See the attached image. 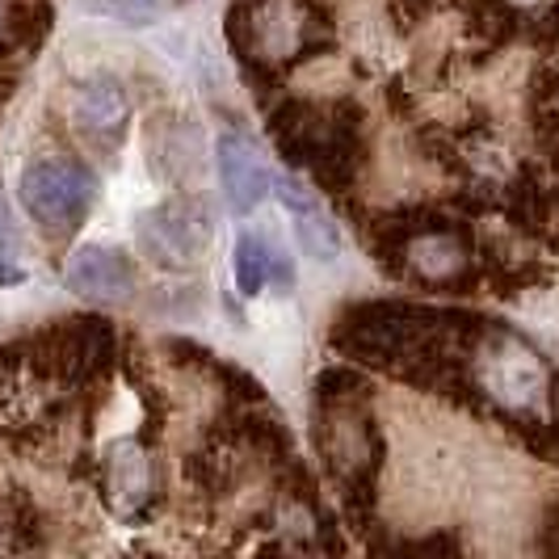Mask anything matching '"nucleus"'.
<instances>
[{"mask_svg": "<svg viewBox=\"0 0 559 559\" xmlns=\"http://www.w3.org/2000/svg\"><path fill=\"white\" fill-rule=\"evenodd\" d=\"M227 38L240 63L257 59V72H265L324 51L333 34L316 0H236Z\"/></svg>", "mask_w": 559, "mask_h": 559, "instance_id": "nucleus-1", "label": "nucleus"}, {"mask_svg": "<svg viewBox=\"0 0 559 559\" xmlns=\"http://www.w3.org/2000/svg\"><path fill=\"white\" fill-rule=\"evenodd\" d=\"M320 450H324L329 472L345 488L349 501H358V497L370 501L374 497V476L383 467V433L366 413V400L324 404Z\"/></svg>", "mask_w": 559, "mask_h": 559, "instance_id": "nucleus-2", "label": "nucleus"}, {"mask_svg": "<svg viewBox=\"0 0 559 559\" xmlns=\"http://www.w3.org/2000/svg\"><path fill=\"white\" fill-rule=\"evenodd\" d=\"M93 194H97V181L76 160H34L17 181L26 215L51 236H72L84 224Z\"/></svg>", "mask_w": 559, "mask_h": 559, "instance_id": "nucleus-3", "label": "nucleus"}, {"mask_svg": "<svg viewBox=\"0 0 559 559\" xmlns=\"http://www.w3.org/2000/svg\"><path fill=\"white\" fill-rule=\"evenodd\" d=\"M140 236V249L165 265V270H190L198 252L206 249L211 240V219L202 211V202H190V198H173L165 206L147 211L135 227Z\"/></svg>", "mask_w": 559, "mask_h": 559, "instance_id": "nucleus-4", "label": "nucleus"}, {"mask_svg": "<svg viewBox=\"0 0 559 559\" xmlns=\"http://www.w3.org/2000/svg\"><path fill=\"white\" fill-rule=\"evenodd\" d=\"M215 165H219V181H224V198L236 215H252L270 190H274V173L261 160L257 143L240 131H224L215 143Z\"/></svg>", "mask_w": 559, "mask_h": 559, "instance_id": "nucleus-5", "label": "nucleus"}, {"mask_svg": "<svg viewBox=\"0 0 559 559\" xmlns=\"http://www.w3.org/2000/svg\"><path fill=\"white\" fill-rule=\"evenodd\" d=\"M68 286L93 304H118L135 290V261L110 245H88L72 257Z\"/></svg>", "mask_w": 559, "mask_h": 559, "instance_id": "nucleus-6", "label": "nucleus"}, {"mask_svg": "<svg viewBox=\"0 0 559 559\" xmlns=\"http://www.w3.org/2000/svg\"><path fill=\"white\" fill-rule=\"evenodd\" d=\"M106 501L127 522H143L152 513V463L131 438L114 442L106 454Z\"/></svg>", "mask_w": 559, "mask_h": 559, "instance_id": "nucleus-7", "label": "nucleus"}, {"mask_svg": "<svg viewBox=\"0 0 559 559\" xmlns=\"http://www.w3.org/2000/svg\"><path fill=\"white\" fill-rule=\"evenodd\" d=\"M274 194L282 198V206H286V215H290V224H295L299 245H304L316 261H336V257H341V231H336V224L324 215V206L316 202V194H311L308 186L282 177V181H274Z\"/></svg>", "mask_w": 559, "mask_h": 559, "instance_id": "nucleus-8", "label": "nucleus"}, {"mask_svg": "<svg viewBox=\"0 0 559 559\" xmlns=\"http://www.w3.org/2000/svg\"><path fill=\"white\" fill-rule=\"evenodd\" d=\"M72 118H76L81 131L97 135V140H118V135L127 131V118H131V97H127L122 81H114V76H93V81H84L81 88H76V97H72Z\"/></svg>", "mask_w": 559, "mask_h": 559, "instance_id": "nucleus-9", "label": "nucleus"}, {"mask_svg": "<svg viewBox=\"0 0 559 559\" xmlns=\"http://www.w3.org/2000/svg\"><path fill=\"white\" fill-rule=\"evenodd\" d=\"M231 265H236V286H240L245 299H257L270 282H274L278 290H290V286H295V265H290V257H286L278 245H270L265 236H252V231H245V236L236 240Z\"/></svg>", "mask_w": 559, "mask_h": 559, "instance_id": "nucleus-10", "label": "nucleus"}, {"mask_svg": "<svg viewBox=\"0 0 559 559\" xmlns=\"http://www.w3.org/2000/svg\"><path fill=\"white\" fill-rule=\"evenodd\" d=\"M97 13H110V17H122V22H147L152 17V9H156V0H88Z\"/></svg>", "mask_w": 559, "mask_h": 559, "instance_id": "nucleus-11", "label": "nucleus"}, {"mask_svg": "<svg viewBox=\"0 0 559 559\" xmlns=\"http://www.w3.org/2000/svg\"><path fill=\"white\" fill-rule=\"evenodd\" d=\"M22 278H26V274H22L17 265H4V261H0V286H9V282H22Z\"/></svg>", "mask_w": 559, "mask_h": 559, "instance_id": "nucleus-12", "label": "nucleus"}]
</instances>
